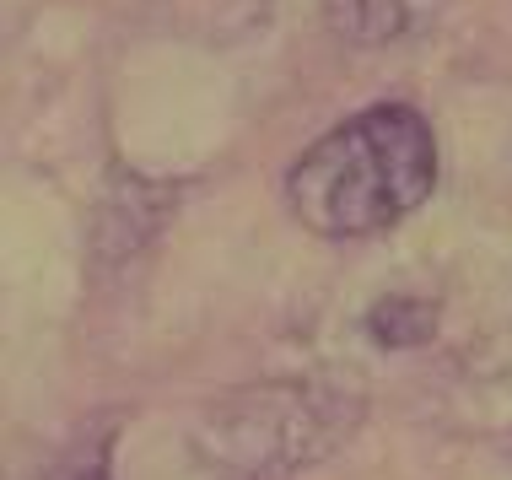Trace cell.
Segmentation results:
<instances>
[{"label":"cell","instance_id":"3","mask_svg":"<svg viewBox=\"0 0 512 480\" xmlns=\"http://www.w3.org/2000/svg\"><path fill=\"white\" fill-rule=\"evenodd\" d=\"M448 0H324V17L351 49H389L426 33Z\"/></svg>","mask_w":512,"mask_h":480},{"label":"cell","instance_id":"2","mask_svg":"<svg viewBox=\"0 0 512 480\" xmlns=\"http://www.w3.org/2000/svg\"><path fill=\"white\" fill-rule=\"evenodd\" d=\"M356 416L362 400L329 383H259L205 410L195 448L221 480H281L335 454Z\"/></svg>","mask_w":512,"mask_h":480},{"label":"cell","instance_id":"5","mask_svg":"<svg viewBox=\"0 0 512 480\" xmlns=\"http://www.w3.org/2000/svg\"><path fill=\"white\" fill-rule=\"evenodd\" d=\"M44 480H114V470H108V448H81V454H65Z\"/></svg>","mask_w":512,"mask_h":480},{"label":"cell","instance_id":"4","mask_svg":"<svg viewBox=\"0 0 512 480\" xmlns=\"http://www.w3.org/2000/svg\"><path fill=\"white\" fill-rule=\"evenodd\" d=\"M372 340L378 346H421V340H432V329H437V308L432 303H421V297H383L378 308H372Z\"/></svg>","mask_w":512,"mask_h":480},{"label":"cell","instance_id":"1","mask_svg":"<svg viewBox=\"0 0 512 480\" xmlns=\"http://www.w3.org/2000/svg\"><path fill=\"white\" fill-rule=\"evenodd\" d=\"M437 141L410 103H372L318 135L286 173L292 216L318 238H372L432 195Z\"/></svg>","mask_w":512,"mask_h":480}]
</instances>
